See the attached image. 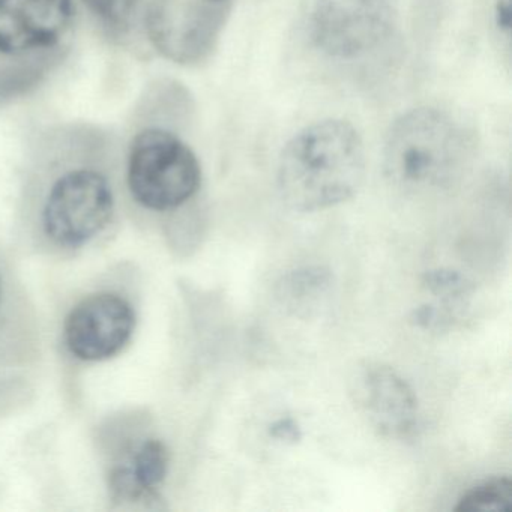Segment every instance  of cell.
<instances>
[{
  "label": "cell",
  "mask_w": 512,
  "mask_h": 512,
  "mask_svg": "<svg viewBox=\"0 0 512 512\" xmlns=\"http://www.w3.org/2000/svg\"><path fill=\"white\" fill-rule=\"evenodd\" d=\"M193 101L184 86L157 80L143 91L128 122L125 179L137 205L182 208L199 193L202 166L184 137Z\"/></svg>",
  "instance_id": "cell-1"
},
{
  "label": "cell",
  "mask_w": 512,
  "mask_h": 512,
  "mask_svg": "<svg viewBox=\"0 0 512 512\" xmlns=\"http://www.w3.org/2000/svg\"><path fill=\"white\" fill-rule=\"evenodd\" d=\"M32 137L56 167L43 203L46 235L62 247H82L109 226L115 212L103 158L115 151L118 136L88 122H64Z\"/></svg>",
  "instance_id": "cell-2"
},
{
  "label": "cell",
  "mask_w": 512,
  "mask_h": 512,
  "mask_svg": "<svg viewBox=\"0 0 512 512\" xmlns=\"http://www.w3.org/2000/svg\"><path fill=\"white\" fill-rule=\"evenodd\" d=\"M365 178V149L356 128L341 119L305 127L281 152L277 187L296 212L334 208L352 199Z\"/></svg>",
  "instance_id": "cell-3"
},
{
  "label": "cell",
  "mask_w": 512,
  "mask_h": 512,
  "mask_svg": "<svg viewBox=\"0 0 512 512\" xmlns=\"http://www.w3.org/2000/svg\"><path fill=\"white\" fill-rule=\"evenodd\" d=\"M76 32L74 0H0V107L37 92L67 61Z\"/></svg>",
  "instance_id": "cell-4"
},
{
  "label": "cell",
  "mask_w": 512,
  "mask_h": 512,
  "mask_svg": "<svg viewBox=\"0 0 512 512\" xmlns=\"http://www.w3.org/2000/svg\"><path fill=\"white\" fill-rule=\"evenodd\" d=\"M473 146L470 131L449 113L434 107L410 110L386 136V178L406 193L448 190L469 167Z\"/></svg>",
  "instance_id": "cell-5"
},
{
  "label": "cell",
  "mask_w": 512,
  "mask_h": 512,
  "mask_svg": "<svg viewBox=\"0 0 512 512\" xmlns=\"http://www.w3.org/2000/svg\"><path fill=\"white\" fill-rule=\"evenodd\" d=\"M400 22V0H317L311 38L320 52L355 61L388 43Z\"/></svg>",
  "instance_id": "cell-6"
},
{
  "label": "cell",
  "mask_w": 512,
  "mask_h": 512,
  "mask_svg": "<svg viewBox=\"0 0 512 512\" xmlns=\"http://www.w3.org/2000/svg\"><path fill=\"white\" fill-rule=\"evenodd\" d=\"M229 7L212 0H151L143 34L173 64L194 67L217 49Z\"/></svg>",
  "instance_id": "cell-7"
},
{
  "label": "cell",
  "mask_w": 512,
  "mask_h": 512,
  "mask_svg": "<svg viewBox=\"0 0 512 512\" xmlns=\"http://www.w3.org/2000/svg\"><path fill=\"white\" fill-rule=\"evenodd\" d=\"M136 313L115 293L82 299L65 320V343L82 361H106L118 355L133 337Z\"/></svg>",
  "instance_id": "cell-8"
},
{
  "label": "cell",
  "mask_w": 512,
  "mask_h": 512,
  "mask_svg": "<svg viewBox=\"0 0 512 512\" xmlns=\"http://www.w3.org/2000/svg\"><path fill=\"white\" fill-rule=\"evenodd\" d=\"M352 392L359 409L383 437L409 440L418 433V397L394 368L368 362L356 371Z\"/></svg>",
  "instance_id": "cell-9"
},
{
  "label": "cell",
  "mask_w": 512,
  "mask_h": 512,
  "mask_svg": "<svg viewBox=\"0 0 512 512\" xmlns=\"http://www.w3.org/2000/svg\"><path fill=\"white\" fill-rule=\"evenodd\" d=\"M169 464V449L161 440H143L110 472L113 499L119 502L155 499L157 488L169 472Z\"/></svg>",
  "instance_id": "cell-10"
},
{
  "label": "cell",
  "mask_w": 512,
  "mask_h": 512,
  "mask_svg": "<svg viewBox=\"0 0 512 512\" xmlns=\"http://www.w3.org/2000/svg\"><path fill=\"white\" fill-rule=\"evenodd\" d=\"M113 43H133L143 32V16L151 0H80Z\"/></svg>",
  "instance_id": "cell-11"
},
{
  "label": "cell",
  "mask_w": 512,
  "mask_h": 512,
  "mask_svg": "<svg viewBox=\"0 0 512 512\" xmlns=\"http://www.w3.org/2000/svg\"><path fill=\"white\" fill-rule=\"evenodd\" d=\"M331 286V271L322 266H307L284 275L278 283L277 295L284 307L301 313L319 304Z\"/></svg>",
  "instance_id": "cell-12"
},
{
  "label": "cell",
  "mask_w": 512,
  "mask_h": 512,
  "mask_svg": "<svg viewBox=\"0 0 512 512\" xmlns=\"http://www.w3.org/2000/svg\"><path fill=\"white\" fill-rule=\"evenodd\" d=\"M457 512H512V479L496 476L469 488L454 506Z\"/></svg>",
  "instance_id": "cell-13"
},
{
  "label": "cell",
  "mask_w": 512,
  "mask_h": 512,
  "mask_svg": "<svg viewBox=\"0 0 512 512\" xmlns=\"http://www.w3.org/2000/svg\"><path fill=\"white\" fill-rule=\"evenodd\" d=\"M424 286L446 305L464 302L473 292V284L458 271L449 268L431 269L425 272Z\"/></svg>",
  "instance_id": "cell-14"
},
{
  "label": "cell",
  "mask_w": 512,
  "mask_h": 512,
  "mask_svg": "<svg viewBox=\"0 0 512 512\" xmlns=\"http://www.w3.org/2000/svg\"><path fill=\"white\" fill-rule=\"evenodd\" d=\"M268 433L272 439L280 440V442L284 443H292V445L301 442L302 439L301 425L298 424L296 419L290 418V416L272 422L269 425Z\"/></svg>",
  "instance_id": "cell-15"
},
{
  "label": "cell",
  "mask_w": 512,
  "mask_h": 512,
  "mask_svg": "<svg viewBox=\"0 0 512 512\" xmlns=\"http://www.w3.org/2000/svg\"><path fill=\"white\" fill-rule=\"evenodd\" d=\"M494 19H496V26L499 31L509 34L512 23V0H496Z\"/></svg>",
  "instance_id": "cell-16"
},
{
  "label": "cell",
  "mask_w": 512,
  "mask_h": 512,
  "mask_svg": "<svg viewBox=\"0 0 512 512\" xmlns=\"http://www.w3.org/2000/svg\"><path fill=\"white\" fill-rule=\"evenodd\" d=\"M0 301H2V281H0Z\"/></svg>",
  "instance_id": "cell-17"
},
{
  "label": "cell",
  "mask_w": 512,
  "mask_h": 512,
  "mask_svg": "<svg viewBox=\"0 0 512 512\" xmlns=\"http://www.w3.org/2000/svg\"><path fill=\"white\" fill-rule=\"evenodd\" d=\"M212 2H226V0H212Z\"/></svg>",
  "instance_id": "cell-18"
}]
</instances>
